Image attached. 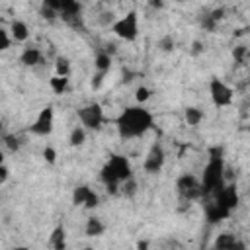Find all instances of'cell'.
Returning a JSON list of instances; mask_svg holds the SVG:
<instances>
[{"label":"cell","instance_id":"6da1fadb","mask_svg":"<svg viewBox=\"0 0 250 250\" xmlns=\"http://www.w3.org/2000/svg\"><path fill=\"white\" fill-rule=\"evenodd\" d=\"M152 127V113L143 105L127 107L117 117V129L123 139H137L143 137Z\"/></svg>","mask_w":250,"mask_h":250},{"label":"cell","instance_id":"7a4b0ae2","mask_svg":"<svg viewBox=\"0 0 250 250\" xmlns=\"http://www.w3.org/2000/svg\"><path fill=\"white\" fill-rule=\"evenodd\" d=\"M131 178V166H129V160L125 158V156H111L107 162H105V166H104V170H102V180H104V184L107 186V188H111L113 191L119 188V186H123V182H127Z\"/></svg>","mask_w":250,"mask_h":250},{"label":"cell","instance_id":"3957f363","mask_svg":"<svg viewBox=\"0 0 250 250\" xmlns=\"http://www.w3.org/2000/svg\"><path fill=\"white\" fill-rule=\"evenodd\" d=\"M111 31L123 41H135L137 35H139V16H137V12H127L123 18L113 21Z\"/></svg>","mask_w":250,"mask_h":250},{"label":"cell","instance_id":"277c9868","mask_svg":"<svg viewBox=\"0 0 250 250\" xmlns=\"http://www.w3.org/2000/svg\"><path fill=\"white\" fill-rule=\"evenodd\" d=\"M209 94H211L213 104L219 105V107H227V105H230L232 100H234L232 88H230L229 84H225L223 80H219V78H213V80L209 82Z\"/></svg>","mask_w":250,"mask_h":250},{"label":"cell","instance_id":"5b68a950","mask_svg":"<svg viewBox=\"0 0 250 250\" xmlns=\"http://www.w3.org/2000/svg\"><path fill=\"white\" fill-rule=\"evenodd\" d=\"M78 119H80V125L96 131L104 123V109L98 104H88L82 109H78Z\"/></svg>","mask_w":250,"mask_h":250},{"label":"cell","instance_id":"8992f818","mask_svg":"<svg viewBox=\"0 0 250 250\" xmlns=\"http://www.w3.org/2000/svg\"><path fill=\"white\" fill-rule=\"evenodd\" d=\"M53 127H55V111H53L51 105H47V107H43V109L39 111V115L35 117V121H33V125H31V133L45 137V135H49V133L53 131Z\"/></svg>","mask_w":250,"mask_h":250},{"label":"cell","instance_id":"52a82bcc","mask_svg":"<svg viewBox=\"0 0 250 250\" xmlns=\"http://www.w3.org/2000/svg\"><path fill=\"white\" fill-rule=\"evenodd\" d=\"M178 191L186 199H195V197H199L203 193V186L195 180V176L186 174V176H182L178 180Z\"/></svg>","mask_w":250,"mask_h":250},{"label":"cell","instance_id":"ba28073f","mask_svg":"<svg viewBox=\"0 0 250 250\" xmlns=\"http://www.w3.org/2000/svg\"><path fill=\"white\" fill-rule=\"evenodd\" d=\"M143 166H145V170L148 174H156V172L162 170V166H164V150H162L160 145H152L150 146V150L145 156V164Z\"/></svg>","mask_w":250,"mask_h":250},{"label":"cell","instance_id":"9c48e42d","mask_svg":"<svg viewBox=\"0 0 250 250\" xmlns=\"http://www.w3.org/2000/svg\"><path fill=\"white\" fill-rule=\"evenodd\" d=\"M98 193L94 191V189H90L88 186H82V188H76V191H74V203L76 205H82V207H88V209H92V207H96L98 205Z\"/></svg>","mask_w":250,"mask_h":250},{"label":"cell","instance_id":"30bf717a","mask_svg":"<svg viewBox=\"0 0 250 250\" xmlns=\"http://www.w3.org/2000/svg\"><path fill=\"white\" fill-rule=\"evenodd\" d=\"M8 29H10V35L14 37L16 43H25V41L29 39V27H27V23L21 21V20H14Z\"/></svg>","mask_w":250,"mask_h":250},{"label":"cell","instance_id":"8fae6325","mask_svg":"<svg viewBox=\"0 0 250 250\" xmlns=\"http://www.w3.org/2000/svg\"><path fill=\"white\" fill-rule=\"evenodd\" d=\"M20 61L25 66H35V64H39L43 61V55H41V51L37 47H25L23 53H21V57H20Z\"/></svg>","mask_w":250,"mask_h":250},{"label":"cell","instance_id":"7c38bea8","mask_svg":"<svg viewBox=\"0 0 250 250\" xmlns=\"http://www.w3.org/2000/svg\"><path fill=\"white\" fill-rule=\"evenodd\" d=\"M213 246L215 248H244V242H240L234 234H219Z\"/></svg>","mask_w":250,"mask_h":250},{"label":"cell","instance_id":"4fadbf2b","mask_svg":"<svg viewBox=\"0 0 250 250\" xmlns=\"http://www.w3.org/2000/svg\"><path fill=\"white\" fill-rule=\"evenodd\" d=\"M86 127L84 125H76L72 131H70V135H68V145L70 146H82L84 143H86Z\"/></svg>","mask_w":250,"mask_h":250},{"label":"cell","instance_id":"5bb4252c","mask_svg":"<svg viewBox=\"0 0 250 250\" xmlns=\"http://www.w3.org/2000/svg\"><path fill=\"white\" fill-rule=\"evenodd\" d=\"M49 86L55 94H64L68 88V76H61V74H53L49 78Z\"/></svg>","mask_w":250,"mask_h":250},{"label":"cell","instance_id":"9a60e30c","mask_svg":"<svg viewBox=\"0 0 250 250\" xmlns=\"http://www.w3.org/2000/svg\"><path fill=\"white\" fill-rule=\"evenodd\" d=\"M94 68L100 70V72H109V68H111V55L105 53V51H100V53L96 55Z\"/></svg>","mask_w":250,"mask_h":250},{"label":"cell","instance_id":"2e32d148","mask_svg":"<svg viewBox=\"0 0 250 250\" xmlns=\"http://www.w3.org/2000/svg\"><path fill=\"white\" fill-rule=\"evenodd\" d=\"M84 230H86V236H100L105 230V227H104V223L98 217H90L86 221V229Z\"/></svg>","mask_w":250,"mask_h":250},{"label":"cell","instance_id":"e0dca14e","mask_svg":"<svg viewBox=\"0 0 250 250\" xmlns=\"http://www.w3.org/2000/svg\"><path fill=\"white\" fill-rule=\"evenodd\" d=\"M70 72H72V66H70V61L66 57H59L55 61V74H61V76H68L70 78Z\"/></svg>","mask_w":250,"mask_h":250},{"label":"cell","instance_id":"ac0fdd59","mask_svg":"<svg viewBox=\"0 0 250 250\" xmlns=\"http://www.w3.org/2000/svg\"><path fill=\"white\" fill-rule=\"evenodd\" d=\"M203 119V111L197 107H188L186 109V121L188 125H199V121Z\"/></svg>","mask_w":250,"mask_h":250},{"label":"cell","instance_id":"d6986e66","mask_svg":"<svg viewBox=\"0 0 250 250\" xmlns=\"http://www.w3.org/2000/svg\"><path fill=\"white\" fill-rule=\"evenodd\" d=\"M135 100H137V104L148 102V100H150V90H148L146 86H139V88L135 90Z\"/></svg>","mask_w":250,"mask_h":250},{"label":"cell","instance_id":"ffe728a7","mask_svg":"<svg viewBox=\"0 0 250 250\" xmlns=\"http://www.w3.org/2000/svg\"><path fill=\"white\" fill-rule=\"evenodd\" d=\"M0 39H2L0 49H2V51H8V49H10V45H12V41H14V37L10 35V29L2 27V29H0Z\"/></svg>","mask_w":250,"mask_h":250},{"label":"cell","instance_id":"44dd1931","mask_svg":"<svg viewBox=\"0 0 250 250\" xmlns=\"http://www.w3.org/2000/svg\"><path fill=\"white\" fill-rule=\"evenodd\" d=\"M51 244H53L55 248H64V229H57V230L53 232Z\"/></svg>","mask_w":250,"mask_h":250},{"label":"cell","instance_id":"7402d4cb","mask_svg":"<svg viewBox=\"0 0 250 250\" xmlns=\"http://www.w3.org/2000/svg\"><path fill=\"white\" fill-rule=\"evenodd\" d=\"M105 74H107V72H100V70H96V76L92 78V88H94V90H98V88L104 84V80H105Z\"/></svg>","mask_w":250,"mask_h":250},{"label":"cell","instance_id":"603a6c76","mask_svg":"<svg viewBox=\"0 0 250 250\" xmlns=\"http://www.w3.org/2000/svg\"><path fill=\"white\" fill-rule=\"evenodd\" d=\"M43 158H45L49 164H55V162H57V152H55V148H51V146L43 148Z\"/></svg>","mask_w":250,"mask_h":250},{"label":"cell","instance_id":"cb8c5ba5","mask_svg":"<svg viewBox=\"0 0 250 250\" xmlns=\"http://www.w3.org/2000/svg\"><path fill=\"white\" fill-rule=\"evenodd\" d=\"M160 47H162V51H172V49H174V39L168 35L166 39L160 41Z\"/></svg>","mask_w":250,"mask_h":250},{"label":"cell","instance_id":"d4e9b609","mask_svg":"<svg viewBox=\"0 0 250 250\" xmlns=\"http://www.w3.org/2000/svg\"><path fill=\"white\" fill-rule=\"evenodd\" d=\"M8 166L6 164H2V168H0V184H6V180H8Z\"/></svg>","mask_w":250,"mask_h":250}]
</instances>
